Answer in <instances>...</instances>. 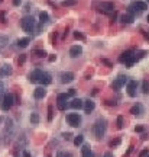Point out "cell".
Instances as JSON below:
<instances>
[{
  "instance_id": "1",
  "label": "cell",
  "mask_w": 149,
  "mask_h": 157,
  "mask_svg": "<svg viewBox=\"0 0 149 157\" xmlns=\"http://www.w3.org/2000/svg\"><path fill=\"white\" fill-rule=\"evenodd\" d=\"M20 25H22V29H23L26 33H29V35H31V33H36V28H35V19H33V16L26 15L25 18H22Z\"/></svg>"
},
{
  "instance_id": "2",
  "label": "cell",
  "mask_w": 149,
  "mask_h": 157,
  "mask_svg": "<svg viewBox=\"0 0 149 157\" xmlns=\"http://www.w3.org/2000/svg\"><path fill=\"white\" fill-rule=\"evenodd\" d=\"M106 130H107V124H106L104 119H98L97 122L94 124V127H93V132H94V135H96L97 140H101L104 137Z\"/></svg>"
},
{
  "instance_id": "3",
  "label": "cell",
  "mask_w": 149,
  "mask_h": 157,
  "mask_svg": "<svg viewBox=\"0 0 149 157\" xmlns=\"http://www.w3.org/2000/svg\"><path fill=\"white\" fill-rule=\"evenodd\" d=\"M15 103V98L12 93H5V96L2 98V109L3 111H9Z\"/></svg>"
},
{
  "instance_id": "4",
  "label": "cell",
  "mask_w": 149,
  "mask_h": 157,
  "mask_svg": "<svg viewBox=\"0 0 149 157\" xmlns=\"http://www.w3.org/2000/svg\"><path fill=\"white\" fill-rule=\"evenodd\" d=\"M67 100H68V95L67 93H59L58 98H57V108L59 111L67 109Z\"/></svg>"
},
{
  "instance_id": "5",
  "label": "cell",
  "mask_w": 149,
  "mask_h": 157,
  "mask_svg": "<svg viewBox=\"0 0 149 157\" xmlns=\"http://www.w3.org/2000/svg\"><path fill=\"white\" fill-rule=\"evenodd\" d=\"M67 121H68V124L71 125V127H80L81 117L78 113H70V115H67Z\"/></svg>"
},
{
  "instance_id": "6",
  "label": "cell",
  "mask_w": 149,
  "mask_h": 157,
  "mask_svg": "<svg viewBox=\"0 0 149 157\" xmlns=\"http://www.w3.org/2000/svg\"><path fill=\"white\" fill-rule=\"evenodd\" d=\"M42 73L41 70H33L31 74H29V82L31 83H39V78H41V76H42Z\"/></svg>"
},
{
  "instance_id": "7",
  "label": "cell",
  "mask_w": 149,
  "mask_h": 157,
  "mask_svg": "<svg viewBox=\"0 0 149 157\" xmlns=\"http://www.w3.org/2000/svg\"><path fill=\"white\" fill-rule=\"evenodd\" d=\"M98 7H100V10H104V12H113L114 10V5L111 2H101L98 5Z\"/></svg>"
},
{
  "instance_id": "8",
  "label": "cell",
  "mask_w": 149,
  "mask_h": 157,
  "mask_svg": "<svg viewBox=\"0 0 149 157\" xmlns=\"http://www.w3.org/2000/svg\"><path fill=\"white\" fill-rule=\"evenodd\" d=\"M126 82H127V78L123 77V76H120L119 78H116V80L113 82L111 87H113V89H116V90H119V89H120V87H122V86H123L124 83H126Z\"/></svg>"
},
{
  "instance_id": "9",
  "label": "cell",
  "mask_w": 149,
  "mask_h": 157,
  "mask_svg": "<svg viewBox=\"0 0 149 157\" xmlns=\"http://www.w3.org/2000/svg\"><path fill=\"white\" fill-rule=\"evenodd\" d=\"M127 95L130 98H133L136 95V82H127Z\"/></svg>"
},
{
  "instance_id": "10",
  "label": "cell",
  "mask_w": 149,
  "mask_h": 157,
  "mask_svg": "<svg viewBox=\"0 0 149 157\" xmlns=\"http://www.w3.org/2000/svg\"><path fill=\"white\" fill-rule=\"evenodd\" d=\"M46 95V90L45 87H36L35 89V92H33V96H35V99H44Z\"/></svg>"
},
{
  "instance_id": "11",
  "label": "cell",
  "mask_w": 149,
  "mask_h": 157,
  "mask_svg": "<svg viewBox=\"0 0 149 157\" xmlns=\"http://www.w3.org/2000/svg\"><path fill=\"white\" fill-rule=\"evenodd\" d=\"M83 108H84V111H85V113H90V112H93L94 111V108H96V105H94V102L93 100H85L84 102V105H83Z\"/></svg>"
},
{
  "instance_id": "12",
  "label": "cell",
  "mask_w": 149,
  "mask_h": 157,
  "mask_svg": "<svg viewBox=\"0 0 149 157\" xmlns=\"http://www.w3.org/2000/svg\"><path fill=\"white\" fill-rule=\"evenodd\" d=\"M81 52H83V48L80 45H74V47H71V50H70V55L71 57H78V55H81Z\"/></svg>"
},
{
  "instance_id": "13",
  "label": "cell",
  "mask_w": 149,
  "mask_h": 157,
  "mask_svg": "<svg viewBox=\"0 0 149 157\" xmlns=\"http://www.w3.org/2000/svg\"><path fill=\"white\" fill-rule=\"evenodd\" d=\"M72 80H74V74H72V73H62V74H61V82H62V83H71Z\"/></svg>"
},
{
  "instance_id": "14",
  "label": "cell",
  "mask_w": 149,
  "mask_h": 157,
  "mask_svg": "<svg viewBox=\"0 0 149 157\" xmlns=\"http://www.w3.org/2000/svg\"><path fill=\"white\" fill-rule=\"evenodd\" d=\"M130 113H133V115H136V117H141L143 113V108L141 103H136L132 109H130Z\"/></svg>"
},
{
  "instance_id": "15",
  "label": "cell",
  "mask_w": 149,
  "mask_h": 157,
  "mask_svg": "<svg viewBox=\"0 0 149 157\" xmlns=\"http://www.w3.org/2000/svg\"><path fill=\"white\" fill-rule=\"evenodd\" d=\"M52 82V77L51 74H48V73H42V76H41V78H39V83H42V85H49Z\"/></svg>"
},
{
  "instance_id": "16",
  "label": "cell",
  "mask_w": 149,
  "mask_h": 157,
  "mask_svg": "<svg viewBox=\"0 0 149 157\" xmlns=\"http://www.w3.org/2000/svg\"><path fill=\"white\" fill-rule=\"evenodd\" d=\"M132 7H135L137 12H143L145 9H148V3H145V2H135Z\"/></svg>"
},
{
  "instance_id": "17",
  "label": "cell",
  "mask_w": 149,
  "mask_h": 157,
  "mask_svg": "<svg viewBox=\"0 0 149 157\" xmlns=\"http://www.w3.org/2000/svg\"><path fill=\"white\" fill-rule=\"evenodd\" d=\"M83 105H84V100H81V99H74L71 103H70V106H71L72 109H81Z\"/></svg>"
},
{
  "instance_id": "18",
  "label": "cell",
  "mask_w": 149,
  "mask_h": 157,
  "mask_svg": "<svg viewBox=\"0 0 149 157\" xmlns=\"http://www.w3.org/2000/svg\"><path fill=\"white\" fill-rule=\"evenodd\" d=\"M81 154H83V157H93V153H91L90 145H88V144H84V145H83Z\"/></svg>"
},
{
  "instance_id": "19",
  "label": "cell",
  "mask_w": 149,
  "mask_h": 157,
  "mask_svg": "<svg viewBox=\"0 0 149 157\" xmlns=\"http://www.w3.org/2000/svg\"><path fill=\"white\" fill-rule=\"evenodd\" d=\"M0 74H2V76H9V74H12V67L7 65V64L2 65V67H0Z\"/></svg>"
},
{
  "instance_id": "20",
  "label": "cell",
  "mask_w": 149,
  "mask_h": 157,
  "mask_svg": "<svg viewBox=\"0 0 149 157\" xmlns=\"http://www.w3.org/2000/svg\"><path fill=\"white\" fill-rule=\"evenodd\" d=\"M130 55H133V52H132V51H124L123 54L119 57V61H120V63H126V61L129 60Z\"/></svg>"
},
{
  "instance_id": "21",
  "label": "cell",
  "mask_w": 149,
  "mask_h": 157,
  "mask_svg": "<svg viewBox=\"0 0 149 157\" xmlns=\"http://www.w3.org/2000/svg\"><path fill=\"white\" fill-rule=\"evenodd\" d=\"M39 20H41V25H44V23H48V20H49V16H48V13H46V12H41V13H39Z\"/></svg>"
},
{
  "instance_id": "22",
  "label": "cell",
  "mask_w": 149,
  "mask_h": 157,
  "mask_svg": "<svg viewBox=\"0 0 149 157\" xmlns=\"http://www.w3.org/2000/svg\"><path fill=\"white\" fill-rule=\"evenodd\" d=\"M29 42H31V39L29 38H20L19 41H18V45H19L20 48H25V47H28Z\"/></svg>"
},
{
  "instance_id": "23",
  "label": "cell",
  "mask_w": 149,
  "mask_h": 157,
  "mask_svg": "<svg viewBox=\"0 0 149 157\" xmlns=\"http://www.w3.org/2000/svg\"><path fill=\"white\" fill-rule=\"evenodd\" d=\"M122 20H123V23H130V22H133V15H132V13L123 15V16H122Z\"/></svg>"
},
{
  "instance_id": "24",
  "label": "cell",
  "mask_w": 149,
  "mask_h": 157,
  "mask_svg": "<svg viewBox=\"0 0 149 157\" xmlns=\"http://www.w3.org/2000/svg\"><path fill=\"white\" fill-rule=\"evenodd\" d=\"M31 122H32L33 125H38L39 124V115H38V113H35V112H33L32 115H31Z\"/></svg>"
},
{
  "instance_id": "25",
  "label": "cell",
  "mask_w": 149,
  "mask_h": 157,
  "mask_svg": "<svg viewBox=\"0 0 149 157\" xmlns=\"http://www.w3.org/2000/svg\"><path fill=\"white\" fill-rule=\"evenodd\" d=\"M83 141H84V137H83V135H77V137L74 138V144H75V145H81V144H83Z\"/></svg>"
},
{
  "instance_id": "26",
  "label": "cell",
  "mask_w": 149,
  "mask_h": 157,
  "mask_svg": "<svg viewBox=\"0 0 149 157\" xmlns=\"http://www.w3.org/2000/svg\"><path fill=\"white\" fill-rule=\"evenodd\" d=\"M77 3V0H64L62 2V6L64 7H67V6H74Z\"/></svg>"
},
{
  "instance_id": "27",
  "label": "cell",
  "mask_w": 149,
  "mask_h": 157,
  "mask_svg": "<svg viewBox=\"0 0 149 157\" xmlns=\"http://www.w3.org/2000/svg\"><path fill=\"white\" fill-rule=\"evenodd\" d=\"M135 61H136V55H130V57H129V60L126 61V65H127V67H132Z\"/></svg>"
},
{
  "instance_id": "28",
  "label": "cell",
  "mask_w": 149,
  "mask_h": 157,
  "mask_svg": "<svg viewBox=\"0 0 149 157\" xmlns=\"http://www.w3.org/2000/svg\"><path fill=\"white\" fill-rule=\"evenodd\" d=\"M57 157H72V154L71 153H65V151H58Z\"/></svg>"
},
{
  "instance_id": "29",
  "label": "cell",
  "mask_w": 149,
  "mask_h": 157,
  "mask_svg": "<svg viewBox=\"0 0 149 157\" xmlns=\"http://www.w3.org/2000/svg\"><path fill=\"white\" fill-rule=\"evenodd\" d=\"M142 89H143V93H149V83L148 82H143L142 83Z\"/></svg>"
},
{
  "instance_id": "30",
  "label": "cell",
  "mask_w": 149,
  "mask_h": 157,
  "mask_svg": "<svg viewBox=\"0 0 149 157\" xmlns=\"http://www.w3.org/2000/svg\"><path fill=\"white\" fill-rule=\"evenodd\" d=\"M117 127L123 128V117H117Z\"/></svg>"
},
{
  "instance_id": "31",
  "label": "cell",
  "mask_w": 149,
  "mask_h": 157,
  "mask_svg": "<svg viewBox=\"0 0 149 157\" xmlns=\"http://www.w3.org/2000/svg\"><path fill=\"white\" fill-rule=\"evenodd\" d=\"M3 96H5V86H3V83L0 82V100H2Z\"/></svg>"
},
{
  "instance_id": "32",
  "label": "cell",
  "mask_w": 149,
  "mask_h": 157,
  "mask_svg": "<svg viewBox=\"0 0 149 157\" xmlns=\"http://www.w3.org/2000/svg\"><path fill=\"white\" fill-rule=\"evenodd\" d=\"M120 144V138H116L114 141H111L110 143V147H116V145H119Z\"/></svg>"
},
{
  "instance_id": "33",
  "label": "cell",
  "mask_w": 149,
  "mask_h": 157,
  "mask_svg": "<svg viewBox=\"0 0 149 157\" xmlns=\"http://www.w3.org/2000/svg\"><path fill=\"white\" fill-rule=\"evenodd\" d=\"M74 37H75L77 39H84V35H83L81 32H78V31L77 32H74Z\"/></svg>"
},
{
  "instance_id": "34",
  "label": "cell",
  "mask_w": 149,
  "mask_h": 157,
  "mask_svg": "<svg viewBox=\"0 0 149 157\" xmlns=\"http://www.w3.org/2000/svg\"><path fill=\"white\" fill-rule=\"evenodd\" d=\"M35 54H36L38 57H45V55H46V52H45V51H41V50H38V51H35Z\"/></svg>"
},
{
  "instance_id": "35",
  "label": "cell",
  "mask_w": 149,
  "mask_h": 157,
  "mask_svg": "<svg viewBox=\"0 0 149 157\" xmlns=\"http://www.w3.org/2000/svg\"><path fill=\"white\" fill-rule=\"evenodd\" d=\"M62 137H64V140H67V141H68V140H71V134H70V132H64V134H62Z\"/></svg>"
},
{
  "instance_id": "36",
  "label": "cell",
  "mask_w": 149,
  "mask_h": 157,
  "mask_svg": "<svg viewBox=\"0 0 149 157\" xmlns=\"http://www.w3.org/2000/svg\"><path fill=\"white\" fill-rule=\"evenodd\" d=\"M48 113H49V115H48V121H52V106L48 108Z\"/></svg>"
},
{
  "instance_id": "37",
  "label": "cell",
  "mask_w": 149,
  "mask_h": 157,
  "mask_svg": "<svg viewBox=\"0 0 149 157\" xmlns=\"http://www.w3.org/2000/svg\"><path fill=\"white\" fill-rule=\"evenodd\" d=\"M148 156V148L146 150H143V151H141V154H139V157H146Z\"/></svg>"
},
{
  "instance_id": "38",
  "label": "cell",
  "mask_w": 149,
  "mask_h": 157,
  "mask_svg": "<svg viewBox=\"0 0 149 157\" xmlns=\"http://www.w3.org/2000/svg\"><path fill=\"white\" fill-rule=\"evenodd\" d=\"M142 131H143V127H142V125H137V127H136V132H142Z\"/></svg>"
},
{
  "instance_id": "39",
  "label": "cell",
  "mask_w": 149,
  "mask_h": 157,
  "mask_svg": "<svg viewBox=\"0 0 149 157\" xmlns=\"http://www.w3.org/2000/svg\"><path fill=\"white\" fill-rule=\"evenodd\" d=\"M25 10L26 12H29V10H31V3H26L25 5Z\"/></svg>"
},
{
  "instance_id": "40",
  "label": "cell",
  "mask_w": 149,
  "mask_h": 157,
  "mask_svg": "<svg viewBox=\"0 0 149 157\" xmlns=\"http://www.w3.org/2000/svg\"><path fill=\"white\" fill-rule=\"evenodd\" d=\"M74 95H75V90H74V89H71V90L68 92V96H74Z\"/></svg>"
},
{
  "instance_id": "41",
  "label": "cell",
  "mask_w": 149,
  "mask_h": 157,
  "mask_svg": "<svg viewBox=\"0 0 149 157\" xmlns=\"http://www.w3.org/2000/svg\"><path fill=\"white\" fill-rule=\"evenodd\" d=\"M101 61H103L104 64H107L109 67H111V63H110V61H107V60H101Z\"/></svg>"
},
{
  "instance_id": "42",
  "label": "cell",
  "mask_w": 149,
  "mask_h": 157,
  "mask_svg": "<svg viewBox=\"0 0 149 157\" xmlns=\"http://www.w3.org/2000/svg\"><path fill=\"white\" fill-rule=\"evenodd\" d=\"M13 5H15V6H19V5H20V0H13Z\"/></svg>"
},
{
  "instance_id": "43",
  "label": "cell",
  "mask_w": 149,
  "mask_h": 157,
  "mask_svg": "<svg viewBox=\"0 0 149 157\" xmlns=\"http://www.w3.org/2000/svg\"><path fill=\"white\" fill-rule=\"evenodd\" d=\"M23 157H31V154H29V151H23Z\"/></svg>"
},
{
  "instance_id": "44",
  "label": "cell",
  "mask_w": 149,
  "mask_h": 157,
  "mask_svg": "<svg viewBox=\"0 0 149 157\" xmlns=\"http://www.w3.org/2000/svg\"><path fill=\"white\" fill-rule=\"evenodd\" d=\"M23 61H25V55H22V57L19 58V63H23Z\"/></svg>"
},
{
  "instance_id": "45",
  "label": "cell",
  "mask_w": 149,
  "mask_h": 157,
  "mask_svg": "<svg viewBox=\"0 0 149 157\" xmlns=\"http://www.w3.org/2000/svg\"><path fill=\"white\" fill-rule=\"evenodd\" d=\"M49 61H51V63L52 61H55V55H51V57H49Z\"/></svg>"
},
{
  "instance_id": "46",
  "label": "cell",
  "mask_w": 149,
  "mask_h": 157,
  "mask_svg": "<svg viewBox=\"0 0 149 157\" xmlns=\"http://www.w3.org/2000/svg\"><path fill=\"white\" fill-rule=\"evenodd\" d=\"M104 157H113V154H111V153H106V154H104Z\"/></svg>"
},
{
  "instance_id": "47",
  "label": "cell",
  "mask_w": 149,
  "mask_h": 157,
  "mask_svg": "<svg viewBox=\"0 0 149 157\" xmlns=\"http://www.w3.org/2000/svg\"><path fill=\"white\" fill-rule=\"evenodd\" d=\"M146 20H148V22H149V15H148V18H146Z\"/></svg>"
},
{
  "instance_id": "48",
  "label": "cell",
  "mask_w": 149,
  "mask_h": 157,
  "mask_svg": "<svg viewBox=\"0 0 149 157\" xmlns=\"http://www.w3.org/2000/svg\"><path fill=\"white\" fill-rule=\"evenodd\" d=\"M146 3H149V0H146Z\"/></svg>"
},
{
  "instance_id": "49",
  "label": "cell",
  "mask_w": 149,
  "mask_h": 157,
  "mask_svg": "<svg viewBox=\"0 0 149 157\" xmlns=\"http://www.w3.org/2000/svg\"><path fill=\"white\" fill-rule=\"evenodd\" d=\"M0 2H2V0H0Z\"/></svg>"
},
{
  "instance_id": "50",
  "label": "cell",
  "mask_w": 149,
  "mask_h": 157,
  "mask_svg": "<svg viewBox=\"0 0 149 157\" xmlns=\"http://www.w3.org/2000/svg\"><path fill=\"white\" fill-rule=\"evenodd\" d=\"M148 157H149V156H148Z\"/></svg>"
}]
</instances>
